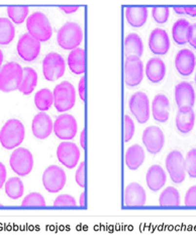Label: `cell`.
Returning a JSON list of instances; mask_svg holds the SVG:
<instances>
[{"label": "cell", "instance_id": "1", "mask_svg": "<svg viewBox=\"0 0 196 250\" xmlns=\"http://www.w3.org/2000/svg\"><path fill=\"white\" fill-rule=\"evenodd\" d=\"M25 138L24 125L18 119L8 120L0 130V144L6 150L18 148Z\"/></svg>", "mask_w": 196, "mask_h": 250}, {"label": "cell", "instance_id": "2", "mask_svg": "<svg viewBox=\"0 0 196 250\" xmlns=\"http://www.w3.org/2000/svg\"><path fill=\"white\" fill-rule=\"evenodd\" d=\"M26 30L33 38L40 43L48 42L53 36V27L45 13L36 11L26 20Z\"/></svg>", "mask_w": 196, "mask_h": 250}, {"label": "cell", "instance_id": "3", "mask_svg": "<svg viewBox=\"0 0 196 250\" xmlns=\"http://www.w3.org/2000/svg\"><path fill=\"white\" fill-rule=\"evenodd\" d=\"M84 38L83 30L77 22H66L57 34V43L63 50L73 51L82 44Z\"/></svg>", "mask_w": 196, "mask_h": 250}, {"label": "cell", "instance_id": "4", "mask_svg": "<svg viewBox=\"0 0 196 250\" xmlns=\"http://www.w3.org/2000/svg\"><path fill=\"white\" fill-rule=\"evenodd\" d=\"M23 68L17 62H8L0 69V91L12 92L20 88Z\"/></svg>", "mask_w": 196, "mask_h": 250}, {"label": "cell", "instance_id": "5", "mask_svg": "<svg viewBox=\"0 0 196 250\" xmlns=\"http://www.w3.org/2000/svg\"><path fill=\"white\" fill-rule=\"evenodd\" d=\"M54 106L59 113H67L76 104V89L71 82L62 81L53 91Z\"/></svg>", "mask_w": 196, "mask_h": 250}, {"label": "cell", "instance_id": "6", "mask_svg": "<svg viewBox=\"0 0 196 250\" xmlns=\"http://www.w3.org/2000/svg\"><path fill=\"white\" fill-rule=\"evenodd\" d=\"M9 165L12 171L19 176H26L34 169V155L29 149L18 147L10 155Z\"/></svg>", "mask_w": 196, "mask_h": 250}, {"label": "cell", "instance_id": "7", "mask_svg": "<svg viewBox=\"0 0 196 250\" xmlns=\"http://www.w3.org/2000/svg\"><path fill=\"white\" fill-rule=\"evenodd\" d=\"M165 165L168 174H169L172 182L176 185L182 184L186 178V165L183 154L178 150L171 151L167 155Z\"/></svg>", "mask_w": 196, "mask_h": 250}, {"label": "cell", "instance_id": "8", "mask_svg": "<svg viewBox=\"0 0 196 250\" xmlns=\"http://www.w3.org/2000/svg\"><path fill=\"white\" fill-rule=\"evenodd\" d=\"M66 72V61L62 55L56 52L47 54L43 60V75L47 81H56Z\"/></svg>", "mask_w": 196, "mask_h": 250}, {"label": "cell", "instance_id": "9", "mask_svg": "<svg viewBox=\"0 0 196 250\" xmlns=\"http://www.w3.org/2000/svg\"><path fill=\"white\" fill-rule=\"evenodd\" d=\"M41 182L45 189L50 193H58L67 183L65 170L58 165H50L45 169L41 177Z\"/></svg>", "mask_w": 196, "mask_h": 250}, {"label": "cell", "instance_id": "10", "mask_svg": "<svg viewBox=\"0 0 196 250\" xmlns=\"http://www.w3.org/2000/svg\"><path fill=\"white\" fill-rule=\"evenodd\" d=\"M55 136L62 141H71L77 135L78 123L74 116L62 114L54 122Z\"/></svg>", "mask_w": 196, "mask_h": 250}, {"label": "cell", "instance_id": "11", "mask_svg": "<svg viewBox=\"0 0 196 250\" xmlns=\"http://www.w3.org/2000/svg\"><path fill=\"white\" fill-rule=\"evenodd\" d=\"M124 83L129 87L141 84L145 76L144 63L139 57H128L124 61Z\"/></svg>", "mask_w": 196, "mask_h": 250}, {"label": "cell", "instance_id": "12", "mask_svg": "<svg viewBox=\"0 0 196 250\" xmlns=\"http://www.w3.org/2000/svg\"><path fill=\"white\" fill-rule=\"evenodd\" d=\"M129 107L132 115L139 124H146L151 116V104L149 96L143 92L134 93L129 101Z\"/></svg>", "mask_w": 196, "mask_h": 250}, {"label": "cell", "instance_id": "13", "mask_svg": "<svg viewBox=\"0 0 196 250\" xmlns=\"http://www.w3.org/2000/svg\"><path fill=\"white\" fill-rule=\"evenodd\" d=\"M81 157L80 148L71 141H63L57 148V158L59 162L68 169H74Z\"/></svg>", "mask_w": 196, "mask_h": 250}, {"label": "cell", "instance_id": "14", "mask_svg": "<svg viewBox=\"0 0 196 250\" xmlns=\"http://www.w3.org/2000/svg\"><path fill=\"white\" fill-rule=\"evenodd\" d=\"M41 50L40 42L33 38L30 34H23L17 45L19 56L25 62H33L38 59Z\"/></svg>", "mask_w": 196, "mask_h": 250}, {"label": "cell", "instance_id": "15", "mask_svg": "<svg viewBox=\"0 0 196 250\" xmlns=\"http://www.w3.org/2000/svg\"><path fill=\"white\" fill-rule=\"evenodd\" d=\"M142 140L149 153L157 155L164 148L165 135L159 127L150 126L144 130Z\"/></svg>", "mask_w": 196, "mask_h": 250}, {"label": "cell", "instance_id": "16", "mask_svg": "<svg viewBox=\"0 0 196 250\" xmlns=\"http://www.w3.org/2000/svg\"><path fill=\"white\" fill-rule=\"evenodd\" d=\"M148 45L150 51L154 55H157V56H165V55L169 52L171 47L170 37L165 30L157 27V29L151 32Z\"/></svg>", "mask_w": 196, "mask_h": 250}, {"label": "cell", "instance_id": "17", "mask_svg": "<svg viewBox=\"0 0 196 250\" xmlns=\"http://www.w3.org/2000/svg\"><path fill=\"white\" fill-rule=\"evenodd\" d=\"M196 94L193 86L187 81L179 82L175 86V102L179 108H193Z\"/></svg>", "mask_w": 196, "mask_h": 250}, {"label": "cell", "instance_id": "18", "mask_svg": "<svg viewBox=\"0 0 196 250\" xmlns=\"http://www.w3.org/2000/svg\"><path fill=\"white\" fill-rule=\"evenodd\" d=\"M53 130L54 122L48 114L40 112L34 117L32 122V132L39 140H45L49 138L53 133Z\"/></svg>", "mask_w": 196, "mask_h": 250}, {"label": "cell", "instance_id": "19", "mask_svg": "<svg viewBox=\"0 0 196 250\" xmlns=\"http://www.w3.org/2000/svg\"><path fill=\"white\" fill-rule=\"evenodd\" d=\"M195 65L196 57L191 50L182 49L176 54L175 67L181 76H190L195 70Z\"/></svg>", "mask_w": 196, "mask_h": 250}, {"label": "cell", "instance_id": "20", "mask_svg": "<svg viewBox=\"0 0 196 250\" xmlns=\"http://www.w3.org/2000/svg\"><path fill=\"white\" fill-rule=\"evenodd\" d=\"M124 205L127 207H142L147 203V192L137 183H131L124 188Z\"/></svg>", "mask_w": 196, "mask_h": 250}, {"label": "cell", "instance_id": "21", "mask_svg": "<svg viewBox=\"0 0 196 250\" xmlns=\"http://www.w3.org/2000/svg\"><path fill=\"white\" fill-rule=\"evenodd\" d=\"M170 102L165 94H157L152 102L151 113L158 123H166L170 118Z\"/></svg>", "mask_w": 196, "mask_h": 250}, {"label": "cell", "instance_id": "22", "mask_svg": "<svg viewBox=\"0 0 196 250\" xmlns=\"http://www.w3.org/2000/svg\"><path fill=\"white\" fill-rule=\"evenodd\" d=\"M167 73V67L165 62L159 58L154 57L151 58L146 65L145 68V74L147 78L152 83H160L163 81Z\"/></svg>", "mask_w": 196, "mask_h": 250}, {"label": "cell", "instance_id": "23", "mask_svg": "<svg viewBox=\"0 0 196 250\" xmlns=\"http://www.w3.org/2000/svg\"><path fill=\"white\" fill-rule=\"evenodd\" d=\"M167 182V174L163 169L162 166L155 164L152 165L148 169L146 174V183L147 187L152 191H159L163 188Z\"/></svg>", "mask_w": 196, "mask_h": 250}, {"label": "cell", "instance_id": "24", "mask_svg": "<svg viewBox=\"0 0 196 250\" xmlns=\"http://www.w3.org/2000/svg\"><path fill=\"white\" fill-rule=\"evenodd\" d=\"M67 65L73 74L83 75L86 71V53L82 48L70 52L67 58Z\"/></svg>", "mask_w": 196, "mask_h": 250}, {"label": "cell", "instance_id": "25", "mask_svg": "<svg viewBox=\"0 0 196 250\" xmlns=\"http://www.w3.org/2000/svg\"><path fill=\"white\" fill-rule=\"evenodd\" d=\"M124 16L131 26L138 29L146 24L149 17V10L146 6H127Z\"/></svg>", "mask_w": 196, "mask_h": 250}, {"label": "cell", "instance_id": "26", "mask_svg": "<svg viewBox=\"0 0 196 250\" xmlns=\"http://www.w3.org/2000/svg\"><path fill=\"white\" fill-rule=\"evenodd\" d=\"M146 159L145 150L142 146L137 144L132 145L125 151L124 154V163L130 170H137L138 169Z\"/></svg>", "mask_w": 196, "mask_h": 250}, {"label": "cell", "instance_id": "27", "mask_svg": "<svg viewBox=\"0 0 196 250\" xmlns=\"http://www.w3.org/2000/svg\"><path fill=\"white\" fill-rule=\"evenodd\" d=\"M176 128L181 134L190 133L195 125V113L193 108H179L175 119Z\"/></svg>", "mask_w": 196, "mask_h": 250}, {"label": "cell", "instance_id": "28", "mask_svg": "<svg viewBox=\"0 0 196 250\" xmlns=\"http://www.w3.org/2000/svg\"><path fill=\"white\" fill-rule=\"evenodd\" d=\"M144 54V42L136 33L129 34L124 39V55L128 57H139Z\"/></svg>", "mask_w": 196, "mask_h": 250}, {"label": "cell", "instance_id": "29", "mask_svg": "<svg viewBox=\"0 0 196 250\" xmlns=\"http://www.w3.org/2000/svg\"><path fill=\"white\" fill-rule=\"evenodd\" d=\"M190 22L185 19L177 20L172 26V39L179 46H183L188 43V32Z\"/></svg>", "mask_w": 196, "mask_h": 250}, {"label": "cell", "instance_id": "30", "mask_svg": "<svg viewBox=\"0 0 196 250\" xmlns=\"http://www.w3.org/2000/svg\"><path fill=\"white\" fill-rule=\"evenodd\" d=\"M38 80H39V76L34 68L32 67L23 68V78L19 90L24 95L32 94L38 85Z\"/></svg>", "mask_w": 196, "mask_h": 250}, {"label": "cell", "instance_id": "31", "mask_svg": "<svg viewBox=\"0 0 196 250\" xmlns=\"http://www.w3.org/2000/svg\"><path fill=\"white\" fill-rule=\"evenodd\" d=\"M16 38V26L7 18H0V45H9Z\"/></svg>", "mask_w": 196, "mask_h": 250}, {"label": "cell", "instance_id": "32", "mask_svg": "<svg viewBox=\"0 0 196 250\" xmlns=\"http://www.w3.org/2000/svg\"><path fill=\"white\" fill-rule=\"evenodd\" d=\"M35 105L39 112H47L54 105V94L49 88H41L35 94Z\"/></svg>", "mask_w": 196, "mask_h": 250}, {"label": "cell", "instance_id": "33", "mask_svg": "<svg viewBox=\"0 0 196 250\" xmlns=\"http://www.w3.org/2000/svg\"><path fill=\"white\" fill-rule=\"evenodd\" d=\"M5 193L11 200H19L24 193V185L20 177H10L4 185Z\"/></svg>", "mask_w": 196, "mask_h": 250}, {"label": "cell", "instance_id": "34", "mask_svg": "<svg viewBox=\"0 0 196 250\" xmlns=\"http://www.w3.org/2000/svg\"><path fill=\"white\" fill-rule=\"evenodd\" d=\"M159 204L162 207H177L180 206V193L174 187L166 188L159 197Z\"/></svg>", "mask_w": 196, "mask_h": 250}, {"label": "cell", "instance_id": "35", "mask_svg": "<svg viewBox=\"0 0 196 250\" xmlns=\"http://www.w3.org/2000/svg\"><path fill=\"white\" fill-rule=\"evenodd\" d=\"M6 11H7L9 20L13 23L21 24L25 21V20H27V18H29L30 8L29 6H25V5H21V6L10 5V6H7Z\"/></svg>", "mask_w": 196, "mask_h": 250}, {"label": "cell", "instance_id": "36", "mask_svg": "<svg viewBox=\"0 0 196 250\" xmlns=\"http://www.w3.org/2000/svg\"><path fill=\"white\" fill-rule=\"evenodd\" d=\"M46 199L39 192H31L21 202L22 207H45Z\"/></svg>", "mask_w": 196, "mask_h": 250}, {"label": "cell", "instance_id": "37", "mask_svg": "<svg viewBox=\"0 0 196 250\" xmlns=\"http://www.w3.org/2000/svg\"><path fill=\"white\" fill-rule=\"evenodd\" d=\"M152 17L158 24H164L170 17V7L155 6L152 8Z\"/></svg>", "mask_w": 196, "mask_h": 250}, {"label": "cell", "instance_id": "38", "mask_svg": "<svg viewBox=\"0 0 196 250\" xmlns=\"http://www.w3.org/2000/svg\"><path fill=\"white\" fill-rule=\"evenodd\" d=\"M186 172L190 178H196V148L191 149L185 157Z\"/></svg>", "mask_w": 196, "mask_h": 250}, {"label": "cell", "instance_id": "39", "mask_svg": "<svg viewBox=\"0 0 196 250\" xmlns=\"http://www.w3.org/2000/svg\"><path fill=\"white\" fill-rule=\"evenodd\" d=\"M123 126H124V142H130L136 132V125L133 119L129 116L125 115L123 120Z\"/></svg>", "mask_w": 196, "mask_h": 250}, {"label": "cell", "instance_id": "40", "mask_svg": "<svg viewBox=\"0 0 196 250\" xmlns=\"http://www.w3.org/2000/svg\"><path fill=\"white\" fill-rule=\"evenodd\" d=\"M55 207H76L77 202L71 194H60L54 201Z\"/></svg>", "mask_w": 196, "mask_h": 250}, {"label": "cell", "instance_id": "41", "mask_svg": "<svg viewBox=\"0 0 196 250\" xmlns=\"http://www.w3.org/2000/svg\"><path fill=\"white\" fill-rule=\"evenodd\" d=\"M85 162H80L78 168L75 173V182L80 188H85L86 182H85Z\"/></svg>", "mask_w": 196, "mask_h": 250}, {"label": "cell", "instance_id": "42", "mask_svg": "<svg viewBox=\"0 0 196 250\" xmlns=\"http://www.w3.org/2000/svg\"><path fill=\"white\" fill-rule=\"evenodd\" d=\"M184 204L187 207H196V186H192L187 189Z\"/></svg>", "mask_w": 196, "mask_h": 250}, {"label": "cell", "instance_id": "43", "mask_svg": "<svg viewBox=\"0 0 196 250\" xmlns=\"http://www.w3.org/2000/svg\"><path fill=\"white\" fill-rule=\"evenodd\" d=\"M78 93L80 100L83 103H86V77L82 76L78 83Z\"/></svg>", "mask_w": 196, "mask_h": 250}, {"label": "cell", "instance_id": "44", "mask_svg": "<svg viewBox=\"0 0 196 250\" xmlns=\"http://www.w3.org/2000/svg\"><path fill=\"white\" fill-rule=\"evenodd\" d=\"M188 44L196 50V23L190 24L188 32Z\"/></svg>", "mask_w": 196, "mask_h": 250}, {"label": "cell", "instance_id": "45", "mask_svg": "<svg viewBox=\"0 0 196 250\" xmlns=\"http://www.w3.org/2000/svg\"><path fill=\"white\" fill-rule=\"evenodd\" d=\"M6 177H7V171H6L5 165L2 162H0V189L2 188V187H4L7 180Z\"/></svg>", "mask_w": 196, "mask_h": 250}, {"label": "cell", "instance_id": "46", "mask_svg": "<svg viewBox=\"0 0 196 250\" xmlns=\"http://www.w3.org/2000/svg\"><path fill=\"white\" fill-rule=\"evenodd\" d=\"M59 8L63 12L67 13V15H71V13L76 12L80 8V6H78V5H61V6H59Z\"/></svg>", "mask_w": 196, "mask_h": 250}, {"label": "cell", "instance_id": "47", "mask_svg": "<svg viewBox=\"0 0 196 250\" xmlns=\"http://www.w3.org/2000/svg\"><path fill=\"white\" fill-rule=\"evenodd\" d=\"M86 145H87V130L83 129L80 134V146L82 147L83 150H85Z\"/></svg>", "mask_w": 196, "mask_h": 250}, {"label": "cell", "instance_id": "48", "mask_svg": "<svg viewBox=\"0 0 196 250\" xmlns=\"http://www.w3.org/2000/svg\"><path fill=\"white\" fill-rule=\"evenodd\" d=\"M184 10H185V15L191 18L196 17V6H184Z\"/></svg>", "mask_w": 196, "mask_h": 250}, {"label": "cell", "instance_id": "49", "mask_svg": "<svg viewBox=\"0 0 196 250\" xmlns=\"http://www.w3.org/2000/svg\"><path fill=\"white\" fill-rule=\"evenodd\" d=\"M79 205L82 208H86L87 206V199H86V192L83 191L80 194V199H79Z\"/></svg>", "mask_w": 196, "mask_h": 250}, {"label": "cell", "instance_id": "50", "mask_svg": "<svg viewBox=\"0 0 196 250\" xmlns=\"http://www.w3.org/2000/svg\"><path fill=\"white\" fill-rule=\"evenodd\" d=\"M173 10L177 13V15H185V10H184V6H174Z\"/></svg>", "mask_w": 196, "mask_h": 250}, {"label": "cell", "instance_id": "51", "mask_svg": "<svg viewBox=\"0 0 196 250\" xmlns=\"http://www.w3.org/2000/svg\"><path fill=\"white\" fill-rule=\"evenodd\" d=\"M3 59H4V56H3V52H2V50H1V49H0V69H1V67H2Z\"/></svg>", "mask_w": 196, "mask_h": 250}, {"label": "cell", "instance_id": "52", "mask_svg": "<svg viewBox=\"0 0 196 250\" xmlns=\"http://www.w3.org/2000/svg\"><path fill=\"white\" fill-rule=\"evenodd\" d=\"M195 84H196V73H195Z\"/></svg>", "mask_w": 196, "mask_h": 250}, {"label": "cell", "instance_id": "53", "mask_svg": "<svg viewBox=\"0 0 196 250\" xmlns=\"http://www.w3.org/2000/svg\"><path fill=\"white\" fill-rule=\"evenodd\" d=\"M1 207H2V205H1V204H0V208H1Z\"/></svg>", "mask_w": 196, "mask_h": 250}]
</instances>
